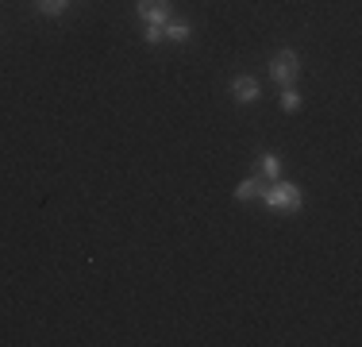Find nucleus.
<instances>
[{"label":"nucleus","mask_w":362,"mask_h":347,"mask_svg":"<svg viewBox=\"0 0 362 347\" xmlns=\"http://www.w3.org/2000/svg\"><path fill=\"white\" fill-rule=\"evenodd\" d=\"M262 205L266 208H285V213H297V208L305 205V197H301V190L289 182H270L262 190Z\"/></svg>","instance_id":"nucleus-1"},{"label":"nucleus","mask_w":362,"mask_h":347,"mask_svg":"<svg viewBox=\"0 0 362 347\" xmlns=\"http://www.w3.org/2000/svg\"><path fill=\"white\" fill-rule=\"evenodd\" d=\"M270 74H274V82H281V85H293L297 82V74H301V62H297L293 50H278V54H274Z\"/></svg>","instance_id":"nucleus-2"},{"label":"nucleus","mask_w":362,"mask_h":347,"mask_svg":"<svg viewBox=\"0 0 362 347\" xmlns=\"http://www.w3.org/2000/svg\"><path fill=\"white\" fill-rule=\"evenodd\" d=\"M135 12H139V20H147V24H155V27L170 24V0H139Z\"/></svg>","instance_id":"nucleus-3"},{"label":"nucleus","mask_w":362,"mask_h":347,"mask_svg":"<svg viewBox=\"0 0 362 347\" xmlns=\"http://www.w3.org/2000/svg\"><path fill=\"white\" fill-rule=\"evenodd\" d=\"M231 97H235L239 105L258 100V82H255V77H235V82H231Z\"/></svg>","instance_id":"nucleus-4"},{"label":"nucleus","mask_w":362,"mask_h":347,"mask_svg":"<svg viewBox=\"0 0 362 347\" xmlns=\"http://www.w3.org/2000/svg\"><path fill=\"white\" fill-rule=\"evenodd\" d=\"M266 185H270L266 178H247V182H243V185L235 190V197H239V201H255V197H262Z\"/></svg>","instance_id":"nucleus-5"},{"label":"nucleus","mask_w":362,"mask_h":347,"mask_svg":"<svg viewBox=\"0 0 362 347\" xmlns=\"http://www.w3.org/2000/svg\"><path fill=\"white\" fill-rule=\"evenodd\" d=\"M278 174H281V158L278 155H262V162H258V178L278 182Z\"/></svg>","instance_id":"nucleus-6"},{"label":"nucleus","mask_w":362,"mask_h":347,"mask_svg":"<svg viewBox=\"0 0 362 347\" xmlns=\"http://www.w3.org/2000/svg\"><path fill=\"white\" fill-rule=\"evenodd\" d=\"M162 35H166V39H173V43H185V39H189V24H162Z\"/></svg>","instance_id":"nucleus-7"},{"label":"nucleus","mask_w":362,"mask_h":347,"mask_svg":"<svg viewBox=\"0 0 362 347\" xmlns=\"http://www.w3.org/2000/svg\"><path fill=\"white\" fill-rule=\"evenodd\" d=\"M281 108H285V112H297V108H301V93H297L293 85H285V93H281Z\"/></svg>","instance_id":"nucleus-8"},{"label":"nucleus","mask_w":362,"mask_h":347,"mask_svg":"<svg viewBox=\"0 0 362 347\" xmlns=\"http://www.w3.org/2000/svg\"><path fill=\"white\" fill-rule=\"evenodd\" d=\"M70 0H39V8L47 12V16H58V12H66Z\"/></svg>","instance_id":"nucleus-9"},{"label":"nucleus","mask_w":362,"mask_h":347,"mask_svg":"<svg viewBox=\"0 0 362 347\" xmlns=\"http://www.w3.org/2000/svg\"><path fill=\"white\" fill-rule=\"evenodd\" d=\"M143 39L147 43H162L166 35H162V27H155V24H147V31H143Z\"/></svg>","instance_id":"nucleus-10"}]
</instances>
